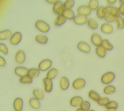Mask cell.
<instances>
[{
  "label": "cell",
  "instance_id": "d6a6232c",
  "mask_svg": "<svg viewBox=\"0 0 124 111\" xmlns=\"http://www.w3.org/2000/svg\"><path fill=\"white\" fill-rule=\"evenodd\" d=\"M32 78L28 75L20 77L19 82L22 84H31L32 82Z\"/></svg>",
  "mask_w": 124,
  "mask_h": 111
},
{
  "label": "cell",
  "instance_id": "5b68a950",
  "mask_svg": "<svg viewBox=\"0 0 124 111\" xmlns=\"http://www.w3.org/2000/svg\"><path fill=\"white\" fill-rule=\"evenodd\" d=\"M86 85L85 80L81 78L75 79L72 83V87L75 90H79L83 88Z\"/></svg>",
  "mask_w": 124,
  "mask_h": 111
},
{
  "label": "cell",
  "instance_id": "3957f363",
  "mask_svg": "<svg viewBox=\"0 0 124 111\" xmlns=\"http://www.w3.org/2000/svg\"><path fill=\"white\" fill-rule=\"evenodd\" d=\"M52 61L49 59L42 60L38 65V69L41 71H45L49 69L52 65Z\"/></svg>",
  "mask_w": 124,
  "mask_h": 111
},
{
  "label": "cell",
  "instance_id": "2e32d148",
  "mask_svg": "<svg viewBox=\"0 0 124 111\" xmlns=\"http://www.w3.org/2000/svg\"><path fill=\"white\" fill-rule=\"evenodd\" d=\"M13 108L16 111H21L23 107V100L20 97H16L13 101Z\"/></svg>",
  "mask_w": 124,
  "mask_h": 111
},
{
  "label": "cell",
  "instance_id": "8992f818",
  "mask_svg": "<svg viewBox=\"0 0 124 111\" xmlns=\"http://www.w3.org/2000/svg\"><path fill=\"white\" fill-rule=\"evenodd\" d=\"M100 30L103 33L108 34L111 33L113 32L114 28L111 24L106 22L101 24L100 26Z\"/></svg>",
  "mask_w": 124,
  "mask_h": 111
},
{
  "label": "cell",
  "instance_id": "60d3db41",
  "mask_svg": "<svg viewBox=\"0 0 124 111\" xmlns=\"http://www.w3.org/2000/svg\"><path fill=\"white\" fill-rule=\"evenodd\" d=\"M0 51L4 55H6L8 53V48L6 46V45L3 43H0Z\"/></svg>",
  "mask_w": 124,
  "mask_h": 111
},
{
  "label": "cell",
  "instance_id": "f546056e",
  "mask_svg": "<svg viewBox=\"0 0 124 111\" xmlns=\"http://www.w3.org/2000/svg\"><path fill=\"white\" fill-rule=\"evenodd\" d=\"M116 91V88L115 87L111 84H108L106 85L103 89V92L106 95H110Z\"/></svg>",
  "mask_w": 124,
  "mask_h": 111
},
{
  "label": "cell",
  "instance_id": "ac0fdd59",
  "mask_svg": "<svg viewBox=\"0 0 124 111\" xmlns=\"http://www.w3.org/2000/svg\"><path fill=\"white\" fill-rule=\"evenodd\" d=\"M60 86L62 90H66L69 87V81L65 76H62L60 79Z\"/></svg>",
  "mask_w": 124,
  "mask_h": 111
},
{
  "label": "cell",
  "instance_id": "c3c4849f",
  "mask_svg": "<svg viewBox=\"0 0 124 111\" xmlns=\"http://www.w3.org/2000/svg\"><path fill=\"white\" fill-rule=\"evenodd\" d=\"M120 3H124V0H119Z\"/></svg>",
  "mask_w": 124,
  "mask_h": 111
},
{
  "label": "cell",
  "instance_id": "7a4b0ae2",
  "mask_svg": "<svg viewBox=\"0 0 124 111\" xmlns=\"http://www.w3.org/2000/svg\"><path fill=\"white\" fill-rule=\"evenodd\" d=\"M115 78V74L111 71L107 72L104 73L101 78V81L104 84L108 85L111 83Z\"/></svg>",
  "mask_w": 124,
  "mask_h": 111
},
{
  "label": "cell",
  "instance_id": "ba28073f",
  "mask_svg": "<svg viewBox=\"0 0 124 111\" xmlns=\"http://www.w3.org/2000/svg\"><path fill=\"white\" fill-rule=\"evenodd\" d=\"M63 9V3L61 0H57L53 5L52 11L54 13L58 15H61Z\"/></svg>",
  "mask_w": 124,
  "mask_h": 111
},
{
  "label": "cell",
  "instance_id": "277c9868",
  "mask_svg": "<svg viewBox=\"0 0 124 111\" xmlns=\"http://www.w3.org/2000/svg\"><path fill=\"white\" fill-rule=\"evenodd\" d=\"M88 19V18L87 16L77 14V15H75L73 19V21L76 24L81 25L87 23Z\"/></svg>",
  "mask_w": 124,
  "mask_h": 111
},
{
  "label": "cell",
  "instance_id": "f907efd6",
  "mask_svg": "<svg viewBox=\"0 0 124 111\" xmlns=\"http://www.w3.org/2000/svg\"><path fill=\"white\" fill-rule=\"evenodd\" d=\"M123 19H124V17H123Z\"/></svg>",
  "mask_w": 124,
  "mask_h": 111
},
{
  "label": "cell",
  "instance_id": "f35d334b",
  "mask_svg": "<svg viewBox=\"0 0 124 111\" xmlns=\"http://www.w3.org/2000/svg\"><path fill=\"white\" fill-rule=\"evenodd\" d=\"M75 4V1L74 0H67L63 3L64 9H71Z\"/></svg>",
  "mask_w": 124,
  "mask_h": 111
},
{
  "label": "cell",
  "instance_id": "7402d4cb",
  "mask_svg": "<svg viewBox=\"0 0 124 111\" xmlns=\"http://www.w3.org/2000/svg\"><path fill=\"white\" fill-rule=\"evenodd\" d=\"M48 37L46 35L39 34H37L35 37V41L41 44H45L48 41Z\"/></svg>",
  "mask_w": 124,
  "mask_h": 111
},
{
  "label": "cell",
  "instance_id": "ffe728a7",
  "mask_svg": "<svg viewBox=\"0 0 124 111\" xmlns=\"http://www.w3.org/2000/svg\"><path fill=\"white\" fill-rule=\"evenodd\" d=\"M29 104L30 106L33 109H38L41 106L40 102L38 99L34 97H31L29 100Z\"/></svg>",
  "mask_w": 124,
  "mask_h": 111
},
{
  "label": "cell",
  "instance_id": "83f0119b",
  "mask_svg": "<svg viewBox=\"0 0 124 111\" xmlns=\"http://www.w3.org/2000/svg\"><path fill=\"white\" fill-rule=\"evenodd\" d=\"M101 45L106 50V51H111L113 48V45L107 39H103Z\"/></svg>",
  "mask_w": 124,
  "mask_h": 111
},
{
  "label": "cell",
  "instance_id": "7bdbcfd3",
  "mask_svg": "<svg viewBox=\"0 0 124 111\" xmlns=\"http://www.w3.org/2000/svg\"><path fill=\"white\" fill-rule=\"evenodd\" d=\"M6 64V61L5 59L2 57L0 56V66H4Z\"/></svg>",
  "mask_w": 124,
  "mask_h": 111
},
{
  "label": "cell",
  "instance_id": "681fc988",
  "mask_svg": "<svg viewBox=\"0 0 124 111\" xmlns=\"http://www.w3.org/2000/svg\"><path fill=\"white\" fill-rule=\"evenodd\" d=\"M86 111H95L94 110H93V109H89V110Z\"/></svg>",
  "mask_w": 124,
  "mask_h": 111
},
{
  "label": "cell",
  "instance_id": "30bf717a",
  "mask_svg": "<svg viewBox=\"0 0 124 111\" xmlns=\"http://www.w3.org/2000/svg\"><path fill=\"white\" fill-rule=\"evenodd\" d=\"M77 11L78 14L83 15L87 16L91 14L92 10L90 9L88 5L82 4L78 7Z\"/></svg>",
  "mask_w": 124,
  "mask_h": 111
},
{
  "label": "cell",
  "instance_id": "d6986e66",
  "mask_svg": "<svg viewBox=\"0 0 124 111\" xmlns=\"http://www.w3.org/2000/svg\"><path fill=\"white\" fill-rule=\"evenodd\" d=\"M61 15H62L66 19L71 20L74 18L75 15L74 11L71 9H64Z\"/></svg>",
  "mask_w": 124,
  "mask_h": 111
},
{
  "label": "cell",
  "instance_id": "484cf974",
  "mask_svg": "<svg viewBox=\"0 0 124 111\" xmlns=\"http://www.w3.org/2000/svg\"><path fill=\"white\" fill-rule=\"evenodd\" d=\"M87 25L92 30H96L98 27V22L93 18H89L87 21Z\"/></svg>",
  "mask_w": 124,
  "mask_h": 111
},
{
  "label": "cell",
  "instance_id": "cb8c5ba5",
  "mask_svg": "<svg viewBox=\"0 0 124 111\" xmlns=\"http://www.w3.org/2000/svg\"><path fill=\"white\" fill-rule=\"evenodd\" d=\"M12 35V32L9 29H5L0 32V40H6Z\"/></svg>",
  "mask_w": 124,
  "mask_h": 111
},
{
  "label": "cell",
  "instance_id": "74e56055",
  "mask_svg": "<svg viewBox=\"0 0 124 111\" xmlns=\"http://www.w3.org/2000/svg\"><path fill=\"white\" fill-rule=\"evenodd\" d=\"M118 107V103L114 100L110 101L109 102L105 107L107 109H117Z\"/></svg>",
  "mask_w": 124,
  "mask_h": 111
},
{
  "label": "cell",
  "instance_id": "603a6c76",
  "mask_svg": "<svg viewBox=\"0 0 124 111\" xmlns=\"http://www.w3.org/2000/svg\"><path fill=\"white\" fill-rule=\"evenodd\" d=\"M95 51L96 55L100 58H103L106 55V50L101 45L96 46Z\"/></svg>",
  "mask_w": 124,
  "mask_h": 111
},
{
  "label": "cell",
  "instance_id": "816d5d0a",
  "mask_svg": "<svg viewBox=\"0 0 124 111\" xmlns=\"http://www.w3.org/2000/svg\"></svg>",
  "mask_w": 124,
  "mask_h": 111
},
{
  "label": "cell",
  "instance_id": "44dd1931",
  "mask_svg": "<svg viewBox=\"0 0 124 111\" xmlns=\"http://www.w3.org/2000/svg\"><path fill=\"white\" fill-rule=\"evenodd\" d=\"M96 15L97 17L99 19H104L106 15L105 6L100 5L96 10Z\"/></svg>",
  "mask_w": 124,
  "mask_h": 111
},
{
  "label": "cell",
  "instance_id": "7dc6e473",
  "mask_svg": "<svg viewBox=\"0 0 124 111\" xmlns=\"http://www.w3.org/2000/svg\"><path fill=\"white\" fill-rule=\"evenodd\" d=\"M76 111H84L83 110H82L81 108H78Z\"/></svg>",
  "mask_w": 124,
  "mask_h": 111
},
{
  "label": "cell",
  "instance_id": "ee69618b",
  "mask_svg": "<svg viewBox=\"0 0 124 111\" xmlns=\"http://www.w3.org/2000/svg\"><path fill=\"white\" fill-rule=\"evenodd\" d=\"M116 1H117L116 0H107V2H108V3L110 5H112L113 4L115 3V2Z\"/></svg>",
  "mask_w": 124,
  "mask_h": 111
},
{
  "label": "cell",
  "instance_id": "8fae6325",
  "mask_svg": "<svg viewBox=\"0 0 124 111\" xmlns=\"http://www.w3.org/2000/svg\"><path fill=\"white\" fill-rule=\"evenodd\" d=\"M28 71L29 69L27 68L21 66H16L14 69V72L16 75L20 77L28 75Z\"/></svg>",
  "mask_w": 124,
  "mask_h": 111
},
{
  "label": "cell",
  "instance_id": "5bb4252c",
  "mask_svg": "<svg viewBox=\"0 0 124 111\" xmlns=\"http://www.w3.org/2000/svg\"><path fill=\"white\" fill-rule=\"evenodd\" d=\"M102 40L101 36L96 32L93 33L91 36V41L92 43L96 47L101 45Z\"/></svg>",
  "mask_w": 124,
  "mask_h": 111
},
{
  "label": "cell",
  "instance_id": "52a82bcc",
  "mask_svg": "<svg viewBox=\"0 0 124 111\" xmlns=\"http://www.w3.org/2000/svg\"><path fill=\"white\" fill-rule=\"evenodd\" d=\"M22 39V34L19 32H16L13 33L10 38V43L13 45L18 44Z\"/></svg>",
  "mask_w": 124,
  "mask_h": 111
},
{
  "label": "cell",
  "instance_id": "8d00e7d4",
  "mask_svg": "<svg viewBox=\"0 0 124 111\" xmlns=\"http://www.w3.org/2000/svg\"><path fill=\"white\" fill-rule=\"evenodd\" d=\"M116 17H116L114 16H112L110 14H109L108 13H106V15L105 16V17H104V19H105V20L107 22L110 23H112L113 22H115V20L116 19Z\"/></svg>",
  "mask_w": 124,
  "mask_h": 111
},
{
  "label": "cell",
  "instance_id": "d4e9b609",
  "mask_svg": "<svg viewBox=\"0 0 124 111\" xmlns=\"http://www.w3.org/2000/svg\"><path fill=\"white\" fill-rule=\"evenodd\" d=\"M32 94L34 97L37 98V99H38L39 100H42L44 96V92L40 89H38V88L34 89L32 90Z\"/></svg>",
  "mask_w": 124,
  "mask_h": 111
},
{
  "label": "cell",
  "instance_id": "836d02e7",
  "mask_svg": "<svg viewBox=\"0 0 124 111\" xmlns=\"http://www.w3.org/2000/svg\"><path fill=\"white\" fill-rule=\"evenodd\" d=\"M40 74V70L38 68H31L29 69L28 75L32 78H36L39 76Z\"/></svg>",
  "mask_w": 124,
  "mask_h": 111
},
{
  "label": "cell",
  "instance_id": "7c38bea8",
  "mask_svg": "<svg viewBox=\"0 0 124 111\" xmlns=\"http://www.w3.org/2000/svg\"><path fill=\"white\" fill-rule=\"evenodd\" d=\"M106 13L117 17L120 16L118 11V7L110 5H108L105 6Z\"/></svg>",
  "mask_w": 124,
  "mask_h": 111
},
{
  "label": "cell",
  "instance_id": "f6af8a7d",
  "mask_svg": "<svg viewBox=\"0 0 124 111\" xmlns=\"http://www.w3.org/2000/svg\"><path fill=\"white\" fill-rule=\"evenodd\" d=\"M57 0H46V1L49 3H51V4H53V5L57 1Z\"/></svg>",
  "mask_w": 124,
  "mask_h": 111
},
{
  "label": "cell",
  "instance_id": "e0dca14e",
  "mask_svg": "<svg viewBox=\"0 0 124 111\" xmlns=\"http://www.w3.org/2000/svg\"><path fill=\"white\" fill-rule=\"evenodd\" d=\"M83 100L80 96H75L72 97L70 100V104L72 107H77L80 106Z\"/></svg>",
  "mask_w": 124,
  "mask_h": 111
},
{
  "label": "cell",
  "instance_id": "4fadbf2b",
  "mask_svg": "<svg viewBox=\"0 0 124 111\" xmlns=\"http://www.w3.org/2000/svg\"><path fill=\"white\" fill-rule=\"evenodd\" d=\"M26 60V54L22 50H18L15 55V60L18 63H23Z\"/></svg>",
  "mask_w": 124,
  "mask_h": 111
},
{
  "label": "cell",
  "instance_id": "e575fe53",
  "mask_svg": "<svg viewBox=\"0 0 124 111\" xmlns=\"http://www.w3.org/2000/svg\"><path fill=\"white\" fill-rule=\"evenodd\" d=\"M109 99L108 97L103 96L100 97V98L96 102L99 105L106 107L107 105V104L109 102Z\"/></svg>",
  "mask_w": 124,
  "mask_h": 111
},
{
  "label": "cell",
  "instance_id": "6da1fadb",
  "mask_svg": "<svg viewBox=\"0 0 124 111\" xmlns=\"http://www.w3.org/2000/svg\"><path fill=\"white\" fill-rule=\"evenodd\" d=\"M35 27L38 31L44 33L48 32L50 30L49 25L46 22L41 19L37 20L35 22Z\"/></svg>",
  "mask_w": 124,
  "mask_h": 111
},
{
  "label": "cell",
  "instance_id": "ab89813d",
  "mask_svg": "<svg viewBox=\"0 0 124 111\" xmlns=\"http://www.w3.org/2000/svg\"><path fill=\"white\" fill-rule=\"evenodd\" d=\"M90 107H91L90 103L88 101L84 100L83 101V102L81 104L80 108H81L82 110H83L84 111H86L90 109Z\"/></svg>",
  "mask_w": 124,
  "mask_h": 111
},
{
  "label": "cell",
  "instance_id": "1f68e13d",
  "mask_svg": "<svg viewBox=\"0 0 124 111\" xmlns=\"http://www.w3.org/2000/svg\"><path fill=\"white\" fill-rule=\"evenodd\" d=\"M115 22L117 29L121 30L124 28V21L122 16H117Z\"/></svg>",
  "mask_w": 124,
  "mask_h": 111
},
{
  "label": "cell",
  "instance_id": "9c48e42d",
  "mask_svg": "<svg viewBox=\"0 0 124 111\" xmlns=\"http://www.w3.org/2000/svg\"><path fill=\"white\" fill-rule=\"evenodd\" d=\"M78 50L83 53H88L91 51V47L89 44L85 41H80L77 44Z\"/></svg>",
  "mask_w": 124,
  "mask_h": 111
},
{
  "label": "cell",
  "instance_id": "b9f144b4",
  "mask_svg": "<svg viewBox=\"0 0 124 111\" xmlns=\"http://www.w3.org/2000/svg\"><path fill=\"white\" fill-rule=\"evenodd\" d=\"M118 11L120 16H124V3H120L118 7Z\"/></svg>",
  "mask_w": 124,
  "mask_h": 111
},
{
  "label": "cell",
  "instance_id": "bcb514c9",
  "mask_svg": "<svg viewBox=\"0 0 124 111\" xmlns=\"http://www.w3.org/2000/svg\"><path fill=\"white\" fill-rule=\"evenodd\" d=\"M106 111H118L117 109H107Z\"/></svg>",
  "mask_w": 124,
  "mask_h": 111
},
{
  "label": "cell",
  "instance_id": "9a60e30c",
  "mask_svg": "<svg viewBox=\"0 0 124 111\" xmlns=\"http://www.w3.org/2000/svg\"><path fill=\"white\" fill-rule=\"evenodd\" d=\"M44 90L46 93H50L53 88V82L52 80L45 77L43 79Z\"/></svg>",
  "mask_w": 124,
  "mask_h": 111
},
{
  "label": "cell",
  "instance_id": "f1b7e54d",
  "mask_svg": "<svg viewBox=\"0 0 124 111\" xmlns=\"http://www.w3.org/2000/svg\"><path fill=\"white\" fill-rule=\"evenodd\" d=\"M66 20V19L61 14L58 15L54 21V24L56 26H61L65 22Z\"/></svg>",
  "mask_w": 124,
  "mask_h": 111
},
{
  "label": "cell",
  "instance_id": "d590c367",
  "mask_svg": "<svg viewBox=\"0 0 124 111\" xmlns=\"http://www.w3.org/2000/svg\"><path fill=\"white\" fill-rule=\"evenodd\" d=\"M88 5L92 10H96L99 7V1L97 0H90Z\"/></svg>",
  "mask_w": 124,
  "mask_h": 111
},
{
  "label": "cell",
  "instance_id": "4dcf8cb0",
  "mask_svg": "<svg viewBox=\"0 0 124 111\" xmlns=\"http://www.w3.org/2000/svg\"><path fill=\"white\" fill-rule=\"evenodd\" d=\"M88 96L91 99L97 101L100 97L99 94L94 90H91L88 92Z\"/></svg>",
  "mask_w": 124,
  "mask_h": 111
},
{
  "label": "cell",
  "instance_id": "4316f807",
  "mask_svg": "<svg viewBox=\"0 0 124 111\" xmlns=\"http://www.w3.org/2000/svg\"><path fill=\"white\" fill-rule=\"evenodd\" d=\"M58 73V70L55 68H51L48 70L46 73V77L51 80L54 79Z\"/></svg>",
  "mask_w": 124,
  "mask_h": 111
}]
</instances>
